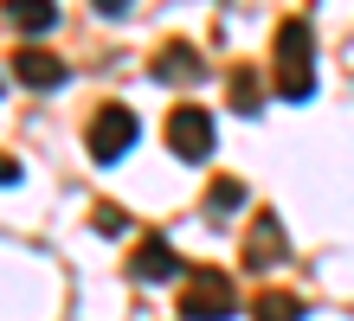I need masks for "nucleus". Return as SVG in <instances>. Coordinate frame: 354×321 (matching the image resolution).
Wrapping results in <instances>:
<instances>
[{
    "mask_svg": "<svg viewBox=\"0 0 354 321\" xmlns=\"http://www.w3.org/2000/svg\"><path fill=\"white\" fill-rule=\"evenodd\" d=\"M168 148L180 161H206L213 155V116L194 110V103H180V110L168 116Z\"/></svg>",
    "mask_w": 354,
    "mask_h": 321,
    "instance_id": "4",
    "label": "nucleus"
},
{
    "mask_svg": "<svg viewBox=\"0 0 354 321\" xmlns=\"http://www.w3.org/2000/svg\"><path fill=\"white\" fill-rule=\"evenodd\" d=\"M0 13H7L19 32H52L58 26V0H0Z\"/></svg>",
    "mask_w": 354,
    "mask_h": 321,
    "instance_id": "8",
    "label": "nucleus"
},
{
    "mask_svg": "<svg viewBox=\"0 0 354 321\" xmlns=\"http://www.w3.org/2000/svg\"><path fill=\"white\" fill-rule=\"evenodd\" d=\"M206 206H213V212H239V206H245V180L219 174V180H213V193H206Z\"/></svg>",
    "mask_w": 354,
    "mask_h": 321,
    "instance_id": "12",
    "label": "nucleus"
},
{
    "mask_svg": "<svg viewBox=\"0 0 354 321\" xmlns=\"http://www.w3.org/2000/svg\"><path fill=\"white\" fill-rule=\"evenodd\" d=\"M309 90H316V32H309V19H283L277 26V97L309 103Z\"/></svg>",
    "mask_w": 354,
    "mask_h": 321,
    "instance_id": "1",
    "label": "nucleus"
},
{
    "mask_svg": "<svg viewBox=\"0 0 354 321\" xmlns=\"http://www.w3.org/2000/svg\"><path fill=\"white\" fill-rule=\"evenodd\" d=\"M136 135H142V122H136V110H122V103H103V110L91 116V128H84V142H91V161H122L136 148Z\"/></svg>",
    "mask_w": 354,
    "mask_h": 321,
    "instance_id": "3",
    "label": "nucleus"
},
{
    "mask_svg": "<svg viewBox=\"0 0 354 321\" xmlns=\"http://www.w3.org/2000/svg\"><path fill=\"white\" fill-rule=\"evenodd\" d=\"M91 219H97V231H103V238H122V231H129V212H122V206H97Z\"/></svg>",
    "mask_w": 354,
    "mask_h": 321,
    "instance_id": "13",
    "label": "nucleus"
},
{
    "mask_svg": "<svg viewBox=\"0 0 354 321\" xmlns=\"http://www.w3.org/2000/svg\"><path fill=\"white\" fill-rule=\"evenodd\" d=\"M252 315H258V321H303L309 309H303V295H297V289H264Z\"/></svg>",
    "mask_w": 354,
    "mask_h": 321,
    "instance_id": "10",
    "label": "nucleus"
},
{
    "mask_svg": "<svg viewBox=\"0 0 354 321\" xmlns=\"http://www.w3.org/2000/svg\"><path fill=\"white\" fill-rule=\"evenodd\" d=\"M277 257H283V225H277V212H264L252 244H245V264H277Z\"/></svg>",
    "mask_w": 354,
    "mask_h": 321,
    "instance_id": "9",
    "label": "nucleus"
},
{
    "mask_svg": "<svg viewBox=\"0 0 354 321\" xmlns=\"http://www.w3.org/2000/svg\"><path fill=\"white\" fill-rule=\"evenodd\" d=\"M225 97H232V110H239V116H258V103H264V84H258V71H252V64H239V71H232Z\"/></svg>",
    "mask_w": 354,
    "mask_h": 321,
    "instance_id": "11",
    "label": "nucleus"
},
{
    "mask_svg": "<svg viewBox=\"0 0 354 321\" xmlns=\"http://www.w3.org/2000/svg\"><path fill=\"white\" fill-rule=\"evenodd\" d=\"M232 309H239L232 276H219V270H187V289H180V321H225Z\"/></svg>",
    "mask_w": 354,
    "mask_h": 321,
    "instance_id": "2",
    "label": "nucleus"
},
{
    "mask_svg": "<svg viewBox=\"0 0 354 321\" xmlns=\"http://www.w3.org/2000/svg\"><path fill=\"white\" fill-rule=\"evenodd\" d=\"M13 180H19V161H13V155H0V186H13Z\"/></svg>",
    "mask_w": 354,
    "mask_h": 321,
    "instance_id": "14",
    "label": "nucleus"
},
{
    "mask_svg": "<svg viewBox=\"0 0 354 321\" xmlns=\"http://www.w3.org/2000/svg\"><path fill=\"white\" fill-rule=\"evenodd\" d=\"M129 276L136 283H174L180 276V251L161 238V231H149V238H136V251H129Z\"/></svg>",
    "mask_w": 354,
    "mask_h": 321,
    "instance_id": "5",
    "label": "nucleus"
},
{
    "mask_svg": "<svg viewBox=\"0 0 354 321\" xmlns=\"http://www.w3.org/2000/svg\"><path fill=\"white\" fill-rule=\"evenodd\" d=\"M13 77L26 84V90H58V84H65V58H52L39 46H19L13 52Z\"/></svg>",
    "mask_w": 354,
    "mask_h": 321,
    "instance_id": "6",
    "label": "nucleus"
},
{
    "mask_svg": "<svg viewBox=\"0 0 354 321\" xmlns=\"http://www.w3.org/2000/svg\"><path fill=\"white\" fill-rule=\"evenodd\" d=\"M91 7H97V13H110V19H116L122 7H129V0H91Z\"/></svg>",
    "mask_w": 354,
    "mask_h": 321,
    "instance_id": "15",
    "label": "nucleus"
},
{
    "mask_svg": "<svg viewBox=\"0 0 354 321\" xmlns=\"http://www.w3.org/2000/svg\"><path fill=\"white\" fill-rule=\"evenodd\" d=\"M155 77L161 84H194V77H206L200 71V52L187 46V39H168V46L155 52Z\"/></svg>",
    "mask_w": 354,
    "mask_h": 321,
    "instance_id": "7",
    "label": "nucleus"
}]
</instances>
